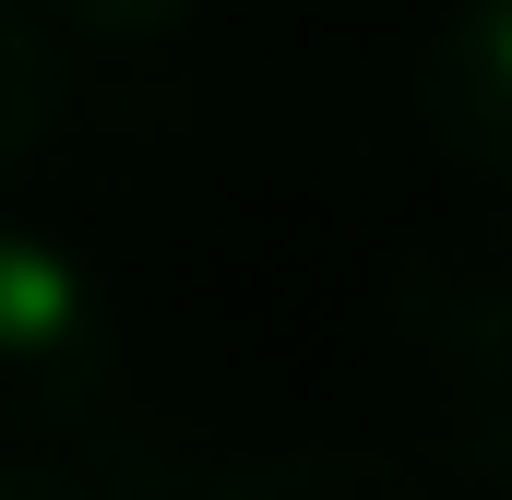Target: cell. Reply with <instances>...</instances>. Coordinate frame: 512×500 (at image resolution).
Listing matches in <instances>:
<instances>
[{"instance_id": "obj_1", "label": "cell", "mask_w": 512, "mask_h": 500, "mask_svg": "<svg viewBox=\"0 0 512 500\" xmlns=\"http://www.w3.org/2000/svg\"><path fill=\"white\" fill-rule=\"evenodd\" d=\"M382 370L429 465L512 489V203L429 227L382 286Z\"/></svg>"}, {"instance_id": "obj_2", "label": "cell", "mask_w": 512, "mask_h": 500, "mask_svg": "<svg viewBox=\"0 0 512 500\" xmlns=\"http://www.w3.org/2000/svg\"><path fill=\"white\" fill-rule=\"evenodd\" d=\"M120 381V310L108 286L36 227H0V453H36L84 429Z\"/></svg>"}, {"instance_id": "obj_3", "label": "cell", "mask_w": 512, "mask_h": 500, "mask_svg": "<svg viewBox=\"0 0 512 500\" xmlns=\"http://www.w3.org/2000/svg\"><path fill=\"white\" fill-rule=\"evenodd\" d=\"M417 120L453 167L512 191V0H453L417 48Z\"/></svg>"}, {"instance_id": "obj_4", "label": "cell", "mask_w": 512, "mask_h": 500, "mask_svg": "<svg viewBox=\"0 0 512 500\" xmlns=\"http://www.w3.org/2000/svg\"><path fill=\"white\" fill-rule=\"evenodd\" d=\"M203 500H441V489L393 453H262L239 477H215Z\"/></svg>"}, {"instance_id": "obj_5", "label": "cell", "mask_w": 512, "mask_h": 500, "mask_svg": "<svg viewBox=\"0 0 512 500\" xmlns=\"http://www.w3.org/2000/svg\"><path fill=\"white\" fill-rule=\"evenodd\" d=\"M48 131H60V36H48L24 0H0V179H12Z\"/></svg>"}, {"instance_id": "obj_6", "label": "cell", "mask_w": 512, "mask_h": 500, "mask_svg": "<svg viewBox=\"0 0 512 500\" xmlns=\"http://www.w3.org/2000/svg\"><path fill=\"white\" fill-rule=\"evenodd\" d=\"M24 12H36V24H72V36H108V48H120V36H167L191 0H24Z\"/></svg>"}, {"instance_id": "obj_7", "label": "cell", "mask_w": 512, "mask_h": 500, "mask_svg": "<svg viewBox=\"0 0 512 500\" xmlns=\"http://www.w3.org/2000/svg\"><path fill=\"white\" fill-rule=\"evenodd\" d=\"M0 500H84V477H60L36 453H0Z\"/></svg>"}, {"instance_id": "obj_8", "label": "cell", "mask_w": 512, "mask_h": 500, "mask_svg": "<svg viewBox=\"0 0 512 500\" xmlns=\"http://www.w3.org/2000/svg\"><path fill=\"white\" fill-rule=\"evenodd\" d=\"M334 12H370V0H334Z\"/></svg>"}]
</instances>
